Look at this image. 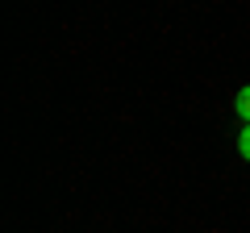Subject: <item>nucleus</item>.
<instances>
[{
	"label": "nucleus",
	"instance_id": "nucleus-1",
	"mask_svg": "<svg viewBox=\"0 0 250 233\" xmlns=\"http://www.w3.org/2000/svg\"><path fill=\"white\" fill-rule=\"evenodd\" d=\"M233 113H238L242 121H250V83L238 92V96H233Z\"/></svg>",
	"mask_w": 250,
	"mask_h": 233
},
{
	"label": "nucleus",
	"instance_id": "nucleus-2",
	"mask_svg": "<svg viewBox=\"0 0 250 233\" xmlns=\"http://www.w3.org/2000/svg\"><path fill=\"white\" fill-rule=\"evenodd\" d=\"M238 154H242V158L250 162V121L242 125V134H238Z\"/></svg>",
	"mask_w": 250,
	"mask_h": 233
}]
</instances>
